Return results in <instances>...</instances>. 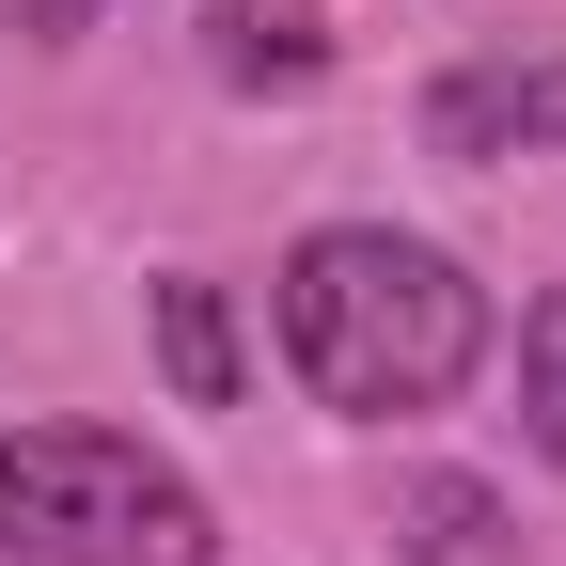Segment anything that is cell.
<instances>
[{
    "label": "cell",
    "mask_w": 566,
    "mask_h": 566,
    "mask_svg": "<svg viewBox=\"0 0 566 566\" xmlns=\"http://www.w3.org/2000/svg\"><path fill=\"white\" fill-rule=\"evenodd\" d=\"M283 363L346 424H409L488 363V300H472L457 252H424L394 221H331V237L283 252Z\"/></svg>",
    "instance_id": "6da1fadb"
},
{
    "label": "cell",
    "mask_w": 566,
    "mask_h": 566,
    "mask_svg": "<svg viewBox=\"0 0 566 566\" xmlns=\"http://www.w3.org/2000/svg\"><path fill=\"white\" fill-rule=\"evenodd\" d=\"M0 566H221V520L126 424H17L0 441Z\"/></svg>",
    "instance_id": "7a4b0ae2"
},
{
    "label": "cell",
    "mask_w": 566,
    "mask_h": 566,
    "mask_svg": "<svg viewBox=\"0 0 566 566\" xmlns=\"http://www.w3.org/2000/svg\"><path fill=\"white\" fill-rule=\"evenodd\" d=\"M424 142L441 158H520V142H566V48H504V63H441L424 80Z\"/></svg>",
    "instance_id": "3957f363"
},
{
    "label": "cell",
    "mask_w": 566,
    "mask_h": 566,
    "mask_svg": "<svg viewBox=\"0 0 566 566\" xmlns=\"http://www.w3.org/2000/svg\"><path fill=\"white\" fill-rule=\"evenodd\" d=\"M205 80L315 95V80H331V17H315V0H205Z\"/></svg>",
    "instance_id": "277c9868"
},
{
    "label": "cell",
    "mask_w": 566,
    "mask_h": 566,
    "mask_svg": "<svg viewBox=\"0 0 566 566\" xmlns=\"http://www.w3.org/2000/svg\"><path fill=\"white\" fill-rule=\"evenodd\" d=\"M394 551H409V566H520V551H504V504H488L472 472H409V488H394Z\"/></svg>",
    "instance_id": "5b68a950"
},
{
    "label": "cell",
    "mask_w": 566,
    "mask_h": 566,
    "mask_svg": "<svg viewBox=\"0 0 566 566\" xmlns=\"http://www.w3.org/2000/svg\"><path fill=\"white\" fill-rule=\"evenodd\" d=\"M158 363L189 409H237V315H221V283H158Z\"/></svg>",
    "instance_id": "8992f818"
},
{
    "label": "cell",
    "mask_w": 566,
    "mask_h": 566,
    "mask_svg": "<svg viewBox=\"0 0 566 566\" xmlns=\"http://www.w3.org/2000/svg\"><path fill=\"white\" fill-rule=\"evenodd\" d=\"M520 424H535V457H566V283L520 315Z\"/></svg>",
    "instance_id": "52a82bcc"
},
{
    "label": "cell",
    "mask_w": 566,
    "mask_h": 566,
    "mask_svg": "<svg viewBox=\"0 0 566 566\" xmlns=\"http://www.w3.org/2000/svg\"><path fill=\"white\" fill-rule=\"evenodd\" d=\"M17 17H32V32H80V17H95V0H17Z\"/></svg>",
    "instance_id": "ba28073f"
}]
</instances>
